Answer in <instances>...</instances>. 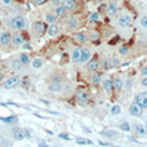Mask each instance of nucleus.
I'll return each mask as SVG.
<instances>
[{
    "label": "nucleus",
    "instance_id": "obj_16",
    "mask_svg": "<svg viewBox=\"0 0 147 147\" xmlns=\"http://www.w3.org/2000/svg\"><path fill=\"white\" fill-rule=\"evenodd\" d=\"M71 58L75 63H79L80 62V58H81V48L79 47H75L72 49V53H71Z\"/></svg>",
    "mask_w": 147,
    "mask_h": 147
},
{
    "label": "nucleus",
    "instance_id": "obj_8",
    "mask_svg": "<svg viewBox=\"0 0 147 147\" xmlns=\"http://www.w3.org/2000/svg\"><path fill=\"white\" fill-rule=\"evenodd\" d=\"M75 98H76V101H78V102L84 103V102H86L89 99V93L86 90H83V89L76 90L75 92Z\"/></svg>",
    "mask_w": 147,
    "mask_h": 147
},
{
    "label": "nucleus",
    "instance_id": "obj_34",
    "mask_svg": "<svg viewBox=\"0 0 147 147\" xmlns=\"http://www.w3.org/2000/svg\"><path fill=\"white\" fill-rule=\"evenodd\" d=\"M0 146L1 147H12L13 142L10 140H8V138H1V141H0Z\"/></svg>",
    "mask_w": 147,
    "mask_h": 147
},
{
    "label": "nucleus",
    "instance_id": "obj_28",
    "mask_svg": "<svg viewBox=\"0 0 147 147\" xmlns=\"http://www.w3.org/2000/svg\"><path fill=\"white\" fill-rule=\"evenodd\" d=\"M20 61H21V63H22V66H28L30 65V57H28V54L27 53H21L20 54Z\"/></svg>",
    "mask_w": 147,
    "mask_h": 147
},
{
    "label": "nucleus",
    "instance_id": "obj_11",
    "mask_svg": "<svg viewBox=\"0 0 147 147\" xmlns=\"http://www.w3.org/2000/svg\"><path fill=\"white\" fill-rule=\"evenodd\" d=\"M92 58V52L89 51L88 48H81V58L79 63H85V62H89Z\"/></svg>",
    "mask_w": 147,
    "mask_h": 147
},
{
    "label": "nucleus",
    "instance_id": "obj_50",
    "mask_svg": "<svg viewBox=\"0 0 147 147\" xmlns=\"http://www.w3.org/2000/svg\"><path fill=\"white\" fill-rule=\"evenodd\" d=\"M39 147H49V146L47 145V143H40V145H39Z\"/></svg>",
    "mask_w": 147,
    "mask_h": 147
},
{
    "label": "nucleus",
    "instance_id": "obj_46",
    "mask_svg": "<svg viewBox=\"0 0 147 147\" xmlns=\"http://www.w3.org/2000/svg\"><path fill=\"white\" fill-rule=\"evenodd\" d=\"M20 84H22L23 88H26V86H28V80H23L22 83H20Z\"/></svg>",
    "mask_w": 147,
    "mask_h": 147
},
{
    "label": "nucleus",
    "instance_id": "obj_9",
    "mask_svg": "<svg viewBox=\"0 0 147 147\" xmlns=\"http://www.w3.org/2000/svg\"><path fill=\"white\" fill-rule=\"evenodd\" d=\"M117 12H119V5L116 4V1H110L109 5H107V9H106L107 16H109V17H114Z\"/></svg>",
    "mask_w": 147,
    "mask_h": 147
},
{
    "label": "nucleus",
    "instance_id": "obj_32",
    "mask_svg": "<svg viewBox=\"0 0 147 147\" xmlns=\"http://www.w3.org/2000/svg\"><path fill=\"white\" fill-rule=\"evenodd\" d=\"M88 20H89V22H98L101 20V14H99V12H93V13H90Z\"/></svg>",
    "mask_w": 147,
    "mask_h": 147
},
{
    "label": "nucleus",
    "instance_id": "obj_17",
    "mask_svg": "<svg viewBox=\"0 0 147 147\" xmlns=\"http://www.w3.org/2000/svg\"><path fill=\"white\" fill-rule=\"evenodd\" d=\"M10 67H12L13 71H21L22 70V63H21L20 58H17V57H14V58H12V61H10Z\"/></svg>",
    "mask_w": 147,
    "mask_h": 147
},
{
    "label": "nucleus",
    "instance_id": "obj_19",
    "mask_svg": "<svg viewBox=\"0 0 147 147\" xmlns=\"http://www.w3.org/2000/svg\"><path fill=\"white\" fill-rule=\"evenodd\" d=\"M61 4L63 5L65 8H66V10H72L76 8V0H61Z\"/></svg>",
    "mask_w": 147,
    "mask_h": 147
},
{
    "label": "nucleus",
    "instance_id": "obj_15",
    "mask_svg": "<svg viewBox=\"0 0 147 147\" xmlns=\"http://www.w3.org/2000/svg\"><path fill=\"white\" fill-rule=\"evenodd\" d=\"M30 65H31V67H32L34 70H39V69H41V67L44 66V59L40 58V57H35V58L30 62Z\"/></svg>",
    "mask_w": 147,
    "mask_h": 147
},
{
    "label": "nucleus",
    "instance_id": "obj_5",
    "mask_svg": "<svg viewBox=\"0 0 147 147\" xmlns=\"http://www.w3.org/2000/svg\"><path fill=\"white\" fill-rule=\"evenodd\" d=\"M12 136H13V140H16V141H23L26 138L25 130H23V128H21V127H13L12 128Z\"/></svg>",
    "mask_w": 147,
    "mask_h": 147
},
{
    "label": "nucleus",
    "instance_id": "obj_25",
    "mask_svg": "<svg viewBox=\"0 0 147 147\" xmlns=\"http://www.w3.org/2000/svg\"><path fill=\"white\" fill-rule=\"evenodd\" d=\"M67 13V10H66V8L63 7V5H58V7H56L54 8V14L57 16V17H63L65 14Z\"/></svg>",
    "mask_w": 147,
    "mask_h": 147
},
{
    "label": "nucleus",
    "instance_id": "obj_14",
    "mask_svg": "<svg viewBox=\"0 0 147 147\" xmlns=\"http://www.w3.org/2000/svg\"><path fill=\"white\" fill-rule=\"evenodd\" d=\"M59 32V27L57 23H53V25H49V27L47 28V34H48V36H51V38H54V36H57Z\"/></svg>",
    "mask_w": 147,
    "mask_h": 147
},
{
    "label": "nucleus",
    "instance_id": "obj_33",
    "mask_svg": "<svg viewBox=\"0 0 147 147\" xmlns=\"http://www.w3.org/2000/svg\"><path fill=\"white\" fill-rule=\"evenodd\" d=\"M76 143H78V145H89V146L93 145V142H92L90 140H86V138H83V137L76 138Z\"/></svg>",
    "mask_w": 147,
    "mask_h": 147
},
{
    "label": "nucleus",
    "instance_id": "obj_18",
    "mask_svg": "<svg viewBox=\"0 0 147 147\" xmlns=\"http://www.w3.org/2000/svg\"><path fill=\"white\" fill-rule=\"evenodd\" d=\"M134 130L138 136H146L147 132H146V128H145V124L142 123H136L134 124Z\"/></svg>",
    "mask_w": 147,
    "mask_h": 147
},
{
    "label": "nucleus",
    "instance_id": "obj_31",
    "mask_svg": "<svg viewBox=\"0 0 147 147\" xmlns=\"http://www.w3.org/2000/svg\"><path fill=\"white\" fill-rule=\"evenodd\" d=\"M119 128H120V130H123V132H125V133L132 132V125H130L128 121H123L121 124L119 125Z\"/></svg>",
    "mask_w": 147,
    "mask_h": 147
},
{
    "label": "nucleus",
    "instance_id": "obj_48",
    "mask_svg": "<svg viewBox=\"0 0 147 147\" xmlns=\"http://www.w3.org/2000/svg\"><path fill=\"white\" fill-rule=\"evenodd\" d=\"M3 81H4V74L0 71V83H3Z\"/></svg>",
    "mask_w": 147,
    "mask_h": 147
},
{
    "label": "nucleus",
    "instance_id": "obj_39",
    "mask_svg": "<svg viewBox=\"0 0 147 147\" xmlns=\"http://www.w3.org/2000/svg\"><path fill=\"white\" fill-rule=\"evenodd\" d=\"M48 1V0H32V3H34V5H43V4H45V3Z\"/></svg>",
    "mask_w": 147,
    "mask_h": 147
},
{
    "label": "nucleus",
    "instance_id": "obj_44",
    "mask_svg": "<svg viewBox=\"0 0 147 147\" xmlns=\"http://www.w3.org/2000/svg\"><path fill=\"white\" fill-rule=\"evenodd\" d=\"M141 74H142L143 76H147V66H146V67H143V69L141 70Z\"/></svg>",
    "mask_w": 147,
    "mask_h": 147
},
{
    "label": "nucleus",
    "instance_id": "obj_24",
    "mask_svg": "<svg viewBox=\"0 0 147 147\" xmlns=\"http://www.w3.org/2000/svg\"><path fill=\"white\" fill-rule=\"evenodd\" d=\"M74 39H75L76 43H81V44H83V43H85V41L88 40V36H86L85 32H78V34H75Z\"/></svg>",
    "mask_w": 147,
    "mask_h": 147
},
{
    "label": "nucleus",
    "instance_id": "obj_6",
    "mask_svg": "<svg viewBox=\"0 0 147 147\" xmlns=\"http://www.w3.org/2000/svg\"><path fill=\"white\" fill-rule=\"evenodd\" d=\"M134 102L142 110H147V96H146L145 92H143V93L137 94V96H136V98H134Z\"/></svg>",
    "mask_w": 147,
    "mask_h": 147
},
{
    "label": "nucleus",
    "instance_id": "obj_51",
    "mask_svg": "<svg viewBox=\"0 0 147 147\" xmlns=\"http://www.w3.org/2000/svg\"><path fill=\"white\" fill-rule=\"evenodd\" d=\"M145 128H146V132H147V123H145Z\"/></svg>",
    "mask_w": 147,
    "mask_h": 147
},
{
    "label": "nucleus",
    "instance_id": "obj_38",
    "mask_svg": "<svg viewBox=\"0 0 147 147\" xmlns=\"http://www.w3.org/2000/svg\"><path fill=\"white\" fill-rule=\"evenodd\" d=\"M128 52H129L128 47H124V45H123V47H120V48H119V53L121 54V56H125V54H127Z\"/></svg>",
    "mask_w": 147,
    "mask_h": 147
},
{
    "label": "nucleus",
    "instance_id": "obj_2",
    "mask_svg": "<svg viewBox=\"0 0 147 147\" xmlns=\"http://www.w3.org/2000/svg\"><path fill=\"white\" fill-rule=\"evenodd\" d=\"M116 22H117V26H119V27H123V28L129 27L133 22V17L129 14V13H123L121 16H119Z\"/></svg>",
    "mask_w": 147,
    "mask_h": 147
},
{
    "label": "nucleus",
    "instance_id": "obj_49",
    "mask_svg": "<svg viewBox=\"0 0 147 147\" xmlns=\"http://www.w3.org/2000/svg\"><path fill=\"white\" fill-rule=\"evenodd\" d=\"M22 48H23V49H30V45H28V44H23Z\"/></svg>",
    "mask_w": 147,
    "mask_h": 147
},
{
    "label": "nucleus",
    "instance_id": "obj_45",
    "mask_svg": "<svg viewBox=\"0 0 147 147\" xmlns=\"http://www.w3.org/2000/svg\"><path fill=\"white\" fill-rule=\"evenodd\" d=\"M58 137L63 138V140H70V137H69V136H67V134H63V133H61V134H59Z\"/></svg>",
    "mask_w": 147,
    "mask_h": 147
},
{
    "label": "nucleus",
    "instance_id": "obj_36",
    "mask_svg": "<svg viewBox=\"0 0 147 147\" xmlns=\"http://www.w3.org/2000/svg\"><path fill=\"white\" fill-rule=\"evenodd\" d=\"M3 121L8 123V124H13V123L17 121V116H10V117H0Z\"/></svg>",
    "mask_w": 147,
    "mask_h": 147
},
{
    "label": "nucleus",
    "instance_id": "obj_23",
    "mask_svg": "<svg viewBox=\"0 0 147 147\" xmlns=\"http://www.w3.org/2000/svg\"><path fill=\"white\" fill-rule=\"evenodd\" d=\"M79 25H80V21H79V18L75 17V16L70 17L69 21H67V27L69 28H76Z\"/></svg>",
    "mask_w": 147,
    "mask_h": 147
},
{
    "label": "nucleus",
    "instance_id": "obj_13",
    "mask_svg": "<svg viewBox=\"0 0 147 147\" xmlns=\"http://www.w3.org/2000/svg\"><path fill=\"white\" fill-rule=\"evenodd\" d=\"M48 89L53 93H58L62 90V81H51V84L48 85Z\"/></svg>",
    "mask_w": 147,
    "mask_h": 147
},
{
    "label": "nucleus",
    "instance_id": "obj_7",
    "mask_svg": "<svg viewBox=\"0 0 147 147\" xmlns=\"http://www.w3.org/2000/svg\"><path fill=\"white\" fill-rule=\"evenodd\" d=\"M10 43H12V35H10V32H8V31L0 32V44L3 47H8V45H10Z\"/></svg>",
    "mask_w": 147,
    "mask_h": 147
},
{
    "label": "nucleus",
    "instance_id": "obj_27",
    "mask_svg": "<svg viewBox=\"0 0 147 147\" xmlns=\"http://www.w3.org/2000/svg\"><path fill=\"white\" fill-rule=\"evenodd\" d=\"M90 81H92V84H94V85H97V84H101V81H102V74L101 72H94L93 75H92V78H90Z\"/></svg>",
    "mask_w": 147,
    "mask_h": 147
},
{
    "label": "nucleus",
    "instance_id": "obj_47",
    "mask_svg": "<svg viewBox=\"0 0 147 147\" xmlns=\"http://www.w3.org/2000/svg\"><path fill=\"white\" fill-rule=\"evenodd\" d=\"M1 1H3V4L4 5H9L10 3H12V0H1Z\"/></svg>",
    "mask_w": 147,
    "mask_h": 147
},
{
    "label": "nucleus",
    "instance_id": "obj_3",
    "mask_svg": "<svg viewBox=\"0 0 147 147\" xmlns=\"http://www.w3.org/2000/svg\"><path fill=\"white\" fill-rule=\"evenodd\" d=\"M20 83H21V78L18 75H14V76H10V78L5 79V80L3 81V86H4L5 89H13Z\"/></svg>",
    "mask_w": 147,
    "mask_h": 147
},
{
    "label": "nucleus",
    "instance_id": "obj_22",
    "mask_svg": "<svg viewBox=\"0 0 147 147\" xmlns=\"http://www.w3.org/2000/svg\"><path fill=\"white\" fill-rule=\"evenodd\" d=\"M12 43L14 44V45H23L25 38H23L21 34H14V35L12 36Z\"/></svg>",
    "mask_w": 147,
    "mask_h": 147
},
{
    "label": "nucleus",
    "instance_id": "obj_20",
    "mask_svg": "<svg viewBox=\"0 0 147 147\" xmlns=\"http://www.w3.org/2000/svg\"><path fill=\"white\" fill-rule=\"evenodd\" d=\"M123 111L121 109V105L120 103H114L111 106V109H110V114L112 115V116H117V115H120Z\"/></svg>",
    "mask_w": 147,
    "mask_h": 147
},
{
    "label": "nucleus",
    "instance_id": "obj_26",
    "mask_svg": "<svg viewBox=\"0 0 147 147\" xmlns=\"http://www.w3.org/2000/svg\"><path fill=\"white\" fill-rule=\"evenodd\" d=\"M98 66H99V61L96 59V58L90 59V61L88 62V70L89 71H96V70L98 69Z\"/></svg>",
    "mask_w": 147,
    "mask_h": 147
},
{
    "label": "nucleus",
    "instance_id": "obj_35",
    "mask_svg": "<svg viewBox=\"0 0 147 147\" xmlns=\"http://www.w3.org/2000/svg\"><path fill=\"white\" fill-rule=\"evenodd\" d=\"M109 62H110V69L117 67L120 65V59L119 58H111V59H109Z\"/></svg>",
    "mask_w": 147,
    "mask_h": 147
},
{
    "label": "nucleus",
    "instance_id": "obj_4",
    "mask_svg": "<svg viewBox=\"0 0 147 147\" xmlns=\"http://www.w3.org/2000/svg\"><path fill=\"white\" fill-rule=\"evenodd\" d=\"M32 31H34V34L38 35V36L44 35L45 31H47V23L41 22V21H38V22H35L32 25Z\"/></svg>",
    "mask_w": 147,
    "mask_h": 147
},
{
    "label": "nucleus",
    "instance_id": "obj_41",
    "mask_svg": "<svg viewBox=\"0 0 147 147\" xmlns=\"http://www.w3.org/2000/svg\"><path fill=\"white\" fill-rule=\"evenodd\" d=\"M23 130H25V134H26V138H30V137H31V133H30V129H28V128H23Z\"/></svg>",
    "mask_w": 147,
    "mask_h": 147
},
{
    "label": "nucleus",
    "instance_id": "obj_42",
    "mask_svg": "<svg viewBox=\"0 0 147 147\" xmlns=\"http://www.w3.org/2000/svg\"><path fill=\"white\" fill-rule=\"evenodd\" d=\"M103 69H105V70H110V62L107 61V59L103 62Z\"/></svg>",
    "mask_w": 147,
    "mask_h": 147
},
{
    "label": "nucleus",
    "instance_id": "obj_30",
    "mask_svg": "<svg viewBox=\"0 0 147 147\" xmlns=\"http://www.w3.org/2000/svg\"><path fill=\"white\" fill-rule=\"evenodd\" d=\"M57 16L54 14V13H48V14L45 16V22L49 23V25H53V23L57 22Z\"/></svg>",
    "mask_w": 147,
    "mask_h": 147
},
{
    "label": "nucleus",
    "instance_id": "obj_29",
    "mask_svg": "<svg viewBox=\"0 0 147 147\" xmlns=\"http://www.w3.org/2000/svg\"><path fill=\"white\" fill-rule=\"evenodd\" d=\"M102 134H103L105 137H107V138H116V137H119V133H117L116 130H114V129H107V130H105V132H102Z\"/></svg>",
    "mask_w": 147,
    "mask_h": 147
},
{
    "label": "nucleus",
    "instance_id": "obj_43",
    "mask_svg": "<svg viewBox=\"0 0 147 147\" xmlns=\"http://www.w3.org/2000/svg\"><path fill=\"white\" fill-rule=\"evenodd\" d=\"M141 85H143V86H147V76H145V78L142 79V81H141Z\"/></svg>",
    "mask_w": 147,
    "mask_h": 147
},
{
    "label": "nucleus",
    "instance_id": "obj_10",
    "mask_svg": "<svg viewBox=\"0 0 147 147\" xmlns=\"http://www.w3.org/2000/svg\"><path fill=\"white\" fill-rule=\"evenodd\" d=\"M129 114L132 115V116H134V117H138V116L142 115V109H141L136 102H133V103L129 105Z\"/></svg>",
    "mask_w": 147,
    "mask_h": 147
},
{
    "label": "nucleus",
    "instance_id": "obj_12",
    "mask_svg": "<svg viewBox=\"0 0 147 147\" xmlns=\"http://www.w3.org/2000/svg\"><path fill=\"white\" fill-rule=\"evenodd\" d=\"M102 84V88H103V90L106 92V93H112V90H114V85H112V80H110V79H103V80L101 81Z\"/></svg>",
    "mask_w": 147,
    "mask_h": 147
},
{
    "label": "nucleus",
    "instance_id": "obj_37",
    "mask_svg": "<svg viewBox=\"0 0 147 147\" xmlns=\"http://www.w3.org/2000/svg\"><path fill=\"white\" fill-rule=\"evenodd\" d=\"M140 23H141V26H142V27L147 28V16H143V17H141Z\"/></svg>",
    "mask_w": 147,
    "mask_h": 147
},
{
    "label": "nucleus",
    "instance_id": "obj_1",
    "mask_svg": "<svg viewBox=\"0 0 147 147\" xmlns=\"http://www.w3.org/2000/svg\"><path fill=\"white\" fill-rule=\"evenodd\" d=\"M8 25H9L10 28L14 31H22V30H25V28H27L28 21H27V18L22 17V16H16V17L10 18Z\"/></svg>",
    "mask_w": 147,
    "mask_h": 147
},
{
    "label": "nucleus",
    "instance_id": "obj_21",
    "mask_svg": "<svg viewBox=\"0 0 147 147\" xmlns=\"http://www.w3.org/2000/svg\"><path fill=\"white\" fill-rule=\"evenodd\" d=\"M112 85H114V89H115V90H121L123 86H124V81H123L121 78L116 76V78L112 80Z\"/></svg>",
    "mask_w": 147,
    "mask_h": 147
},
{
    "label": "nucleus",
    "instance_id": "obj_40",
    "mask_svg": "<svg viewBox=\"0 0 147 147\" xmlns=\"http://www.w3.org/2000/svg\"><path fill=\"white\" fill-rule=\"evenodd\" d=\"M52 5H54V7H58V5H61V0H51Z\"/></svg>",
    "mask_w": 147,
    "mask_h": 147
}]
</instances>
